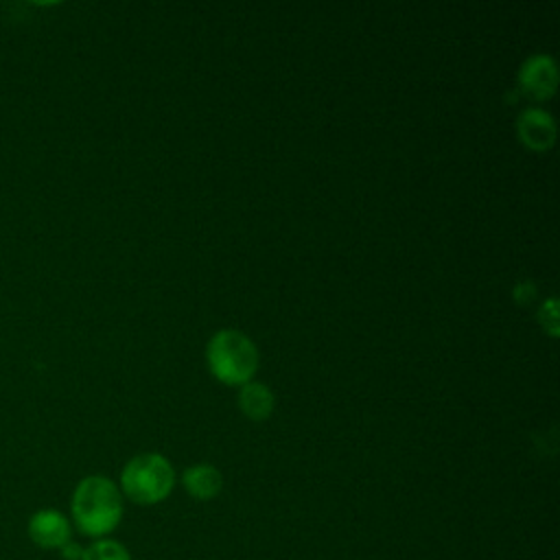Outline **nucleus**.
I'll return each mask as SVG.
<instances>
[{
	"mask_svg": "<svg viewBox=\"0 0 560 560\" xmlns=\"http://www.w3.org/2000/svg\"><path fill=\"white\" fill-rule=\"evenodd\" d=\"M70 514L83 536L107 538L122 518V492L109 477L88 475L74 486Z\"/></svg>",
	"mask_w": 560,
	"mask_h": 560,
	"instance_id": "1",
	"label": "nucleus"
},
{
	"mask_svg": "<svg viewBox=\"0 0 560 560\" xmlns=\"http://www.w3.org/2000/svg\"><path fill=\"white\" fill-rule=\"evenodd\" d=\"M175 486V470L160 453L133 455L120 472V492L138 503L153 505L164 501Z\"/></svg>",
	"mask_w": 560,
	"mask_h": 560,
	"instance_id": "2",
	"label": "nucleus"
},
{
	"mask_svg": "<svg viewBox=\"0 0 560 560\" xmlns=\"http://www.w3.org/2000/svg\"><path fill=\"white\" fill-rule=\"evenodd\" d=\"M208 365L212 374L228 385L247 383L258 368V350L252 339L234 328H223L214 332L208 341Z\"/></svg>",
	"mask_w": 560,
	"mask_h": 560,
	"instance_id": "3",
	"label": "nucleus"
},
{
	"mask_svg": "<svg viewBox=\"0 0 560 560\" xmlns=\"http://www.w3.org/2000/svg\"><path fill=\"white\" fill-rule=\"evenodd\" d=\"M26 534L35 547L46 551H59L66 542L72 540V523L63 512L55 508H42L31 514L26 523Z\"/></svg>",
	"mask_w": 560,
	"mask_h": 560,
	"instance_id": "4",
	"label": "nucleus"
},
{
	"mask_svg": "<svg viewBox=\"0 0 560 560\" xmlns=\"http://www.w3.org/2000/svg\"><path fill=\"white\" fill-rule=\"evenodd\" d=\"M518 85L532 101H547L558 88V66L553 57L529 55L518 70Z\"/></svg>",
	"mask_w": 560,
	"mask_h": 560,
	"instance_id": "5",
	"label": "nucleus"
},
{
	"mask_svg": "<svg viewBox=\"0 0 560 560\" xmlns=\"http://www.w3.org/2000/svg\"><path fill=\"white\" fill-rule=\"evenodd\" d=\"M516 129H518V138L536 151L551 147L556 140V122H553L551 114H547L540 107L523 109L518 114Z\"/></svg>",
	"mask_w": 560,
	"mask_h": 560,
	"instance_id": "6",
	"label": "nucleus"
},
{
	"mask_svg": "<svg viewBox=\"0 0 560 560\" xmlns=\"http://www.w3.org/2000/svg\"><path fill=\"white\" fill-rule=\"evenodd\" d=\"M182 483L186 492L197 501L214 499L223 488V475L212 464H195L188 466L182 475Z\"/></svg>",
	"mask_w": 560,
	"mask_h": 560,
	"instance_id": "7",
	"label": "nucleus"
},
{
	"mask_svg": "<svg viewBox=\"0 0 560 560\" xmlns=\"http://www.w3.org/2000/svg\"><path fill=\"white\" fill-rule=\"evenodd\" d=\"M238 407L252 420H265L273 409V394L267 385L247 381L238 392Z\"/></svg>",
	"mask_w": 560,
	"mask_h": 560,
	"instance_id": "8",
	"label": "nucleus"
},
{
	"mask_svg": "<svg viewBox=\"0 0 560 560\" xmlns=\"http://www.w3.org/2000/svg\"><path fill=\"white\" fill-rule=\"evenodd\" d=\"M81 560H133L129 549L114 538H96L83 547Z\"/></svg>",
	"mask_w": 560,
	"mask_h": 560,
	"instance_id": "9",
	"label": "nucleus"
},
{
	"mask_svg": "<svg viewBox=\"0 0 560 560\" xmlns=\"http://www.w3.org/2000/svg\"><path fill=\"white\" fill-rule=\"evenodd\" d=\"M540 324L547 328L549 335H558V300L549 298L540 306Z\"/></svg>",
	"mask_w": 560,
	"mask_h": 560,
	"instance_id": "10",
	"label": "nucleus"
},
{
	"mask_svg": "<svg viewBox=\"0 0 560 560\" xmlns=\"http://www.w3.org/2000/svg\"><path fill=\"white\" fill-rule=\"evenodd\" d=\"M536 295V287L529 282V280H525V282H518L516 284V289H514V298H516V302H529L532 298Z\"/></svg>",
	"mask_w": 560,
	"mask_h": 560,
	"instance_id": "11",
	"label": "nucleus"
},
{
	"mask_svg": "<svg viewBox=\"0 0 560 560\" xmlns=\"http://www.w3.org/2000/svg\"><path fill=\"white\" fill-rule=\"evenodd\" d=\"M59 553H61L63 560H81V558H83V547H81L79 542L70 540V542H66V545L59 549Z\"/></svg>",
	"mask_w": 560,
	"mask_h": 560,
	"instance_id": "12",
	"label": "nucleus"
}]
</instances>
